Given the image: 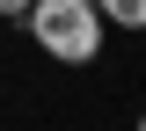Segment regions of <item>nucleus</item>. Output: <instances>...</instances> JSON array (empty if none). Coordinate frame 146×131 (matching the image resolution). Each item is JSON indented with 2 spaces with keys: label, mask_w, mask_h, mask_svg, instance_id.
Returning a JSON list of instances; mask_svg holds the SVG:
<instances>
[{
  "label": "nucleus",
  "mask_w": 146,
  "mask_h": 131,
  "mask_svg": "<svg viewBox=\"0 0 146 131\" xmlns=\"http://www.w3.org/2000/svg\"><path fill=\"white\" fill-rule=\"evenodd\" d=\"M22 29L36 37V51L58 58V66H95L102 58V7L95 0H29V15H22Z\"/></svg>",
  "instance_id": "f257e3e1"
},
{
  "label": "nucleus",
  "mask_w": 146,
  "mask_h": 131,
  "mask_svg": "<svg viewBox=\"0 0 146 131\" xmlns=\"http://www.w3.org/2000/svg\"><path fill=\"white\" fill-rule=\"evenodd\" d=\"M110 29H146V0H95Z\"/></svg>",
  "instance_id": "f03ea898"
},
{
  "label": "nucleus",
  "mask_w": 146,
  "mask_h": 131,
  "mask_svg": "<svg viewBox=\"0 0 146 131\" xmlns=\"http://www.w3.org/2000/svg\"><path fill=\"white\" fill-rule=\"evenodd\" d=\"M29 15V0H0V22H22Z\"/></svg>",
  "instance_id": "7ed1b4c3"
},
{
  "label": "nucleus",
  "mask_w": 146,
  "mask_h": 131,
  "mask_svg": "<svg viewBox=\"0 0 146 131\" xmlns=\"http://www.w3.org/2000/svg\"><path fill=\"white\" fill-rule=\"evenodd\" d=\"M0 95H7V88H0Z\"/></svg>",
  "instance_id": "39448f33"
},
{
  "label": "nucleus",
  "mask_w": 146,
  "mask_h": 131,
  "mask_svg": "<svg viewBox=\"0 0 146 131\" xmlns=\"http://www.w3.org/2000/svg\"><path fill=\"white\" fill-rule=\"evenodd\" d=\"M139 131H146V109H139Z\"/></svg>",
  "instance_id": "20e7f679"
}]
</instances>
